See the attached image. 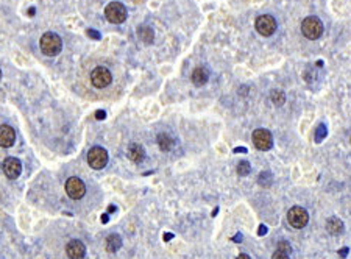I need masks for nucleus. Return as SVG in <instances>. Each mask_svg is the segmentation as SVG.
Masks as SVG:
<instances>
[{
	"label": "nucleus",
	"instance_id": "nucleus-18",
	"mask_svg": "<svg viewBox=\"0 0 351 259\" xmlns=\"http://www.w3.org/2000/svg\"><path fill=\"white\" fill-rule=\"evenodd\" d=\"M158 145H159V149L162 152H170L173 149V145H175V141L169 135L161 133V135H158Z\"/></svg>",
	"mask_w": 351,
	"mask_h": 259
},
{
	"label": "nucleus",
	"instance_id": "nucleus-29",
	"mask_svg": "<svg viewBox=\"0 0 351 259\" xmlns=\"http://www.w3.org/2000/svg\"><path fill=\"white\" fill-rule=\"evenodd\" d=\"M349 141H351V138H349Z\"/></svg>",
	"mask_w": 351,
	"mask_h": 259
},
{
	"label": "nucleus",
	"instance_id": "nucleus-3",
	"mask_svg": "<svg viewBox=\"0 0 351 259\" xmlns=\"http://www.w3.org/2000/svg\"><path fill=\"white\" fill-rule=\"evenodd\" d=\"M105 16L111 24H123L126 21V8L120 2H111L105 8Z\"/></svg>",
	"mask_w": 351,
	"mask_h": 259
},
{
	"label": "nucleus",
	"instance_id": "nucleus-27",
	"mask_svg": "<svg viewBox=\"0 0 351 259\" xmlns=\"http://www.w3.org/2000/svg\"><path fill=\"white\" fill-rule=\"evenodd\" d=\"M97 119H105V113H103V111H99V113H97Z\"/></svg>",
	"mask_w": 351,
	"mask_h": 259
},
{
	"label": "nucleus",
	"instance_id": "nucleus-6",
	"mask_svg": "<svg viewBox=\"0 0 351 259\" xmlns=\"http://www.w3.org/2000/svg\"><path fill=\"white\" fill-rule=\"evenodd\" d=\"M87 162L92 169L96 170H102L105 165L108 164V153L105 149H102V147H94V149H91L89 153H87Z\"/></svg>",
	"mask_w": 351,
	"mask_h": 259
},
{
	"label": "nucleus",
	"instance_id": "nucleus-11",
	"mask_svg": "<svg viewBox=\"0 0 351 259\" xmlns=\"http://www.w3.org/2000/svg\"><path fill=\"white\" fill-rule=\"evenodd\" d=\"M66 254L69 259H83L86 254V247L81 240H70L66 245Z\"/></svg>",
	"mask_w": 351,
	"mask_h": 259
},
{
	"label": "nucleus",
	"instance_id": "nucleus-7",
	"mask_svg": "<svg viewBox=\"0 0 351 259\" xmlns=\"http://www.w3.org/2000/svg\"><path fill=\"white\" fill-rule=\"evenodd\" d=\"M253 144L257 150H270L272 145H273V139H272V135L269 130L266 128H257L253 132Z\"/></svg>",
	"mask_w": 351,
	"mask_h": 259
},
{
	"label": "nucleus",
	"instance_id": "nucleus-9",
	"mask_svg": "<svg viewBox=\"0 0 351 259\" xmlns=\"http://www.w3.org/2000/svg\"><path fill=\"white\" fill-rule=\"evenodd\" d=\"M254 27L257 30V33L262 34V36H272L276 30V21L275 17L270 14H262L256 19Z\"/></svg>",
	"mask_w": 351,
	"mask_h": 259
},
{
	"label": "nucleus",
	"instance_id": "nucleus-20",
	"mask_svg": "<svg viewBox=\"0 0 351 259\" xmlns=\"http://www.w3.org/2000/svg\"><path fill=\"white\" fill-rule=\"evenodd\" d=\"M250 170H251V165H250V162H248V161H241V162L237 164V174L241 175V177L248 175V174H250Z\"/></svg>",
	"mask_w": 351,
	"mask_h": 259
},
{
	"label": "nucleus",
	"instance_id": "nucleus-13",
	"mask_svg": "<svg viewBox=\"0 0 351 259\" xmlns=\"http://www.w3.org/2000/svg\"><path fill=\"white\" fill-rule=\"evenodd\" d=\"M128 158L136 164L142 162V159L145 158L144 147L141 144H131L130 147H128Z\"/></svg>",
	"mask_w": 351,
	"mask_h": 259
},
{
	"label": "nucleus",
	"instance_id": "nucleus-4",
	"mask_svg": "<svg viewBox=\"0 0 351 259\" xmlns=\"http://www.w3.org/2000/svg\"><path fill=\"white\" fill-rule=\"evenodd\" d=\"M91 81H92V84H94L96 88L103 89V88L109 86L111 81H113V73H111V70L108 67L99 66V67H96L94 70H92Z\"/></svg>",
	"mask_w": 351,
	"mask_h": 259
},
{
	"label": "nucleus",
	"instance_id": "nucleus-28",
	"mask_svg": "<svg viewBox=\"0 0 351 259\" xmlns=\"http://www.w3.org/2000/svg\"><path fill=\"white\" fill-rule=\"evenodd\" d=\"M0 80H2V70H0Z\"/></svg>",
	"mask_w": 351,
	"mask_h": 259
},
{
	"label": "nucleus",
	"instance_id": "nucleus-26",
	"mask_svg": "<svg viewBox=\"0 0 351 259\" xmlns=\"http://www.w3.org/2000/svg\"><path fill=\"white\" fill-rule=\"evenodd\" d=\"M237 259H251V257H250L248 254H244V253H242V254H239V256H237Z\"/></svg>",
	"mask_w": 351,
	"mask_h": 259
},
{
	"label": "nucleus",
	"instance_id": "nucleus-14",
	"mask_svg": "<svg viewBox=\"0 0 351 259\" xmlns=\"http://www.w3.org/2000/svg\"><path fill=\"white\" fill-rule=\"evenodd\" d=\"M209 80V72L206 67H197L192 73V83L195 86H203V84H206V81Z\"/></svg>",
	"mask_w": 351,
	"mask_h": 259
},
{
	"label": "nucleus",
	"instance_id": "nucleus-23",
	"mask_svg": "<svg viewBox=\"0 0 351 259\" xmlns=\"http://www.w3.org/2000/svg\"><path fill=\"white\" fill-rule=\"evenodd\" d=\"M272 259H290V257H289L287 253H283V251H280V250H276V251L273 253Z\"/></svg>",
	"mask_w": 351,
	"mask_h": 259
},
{
	"label": "nucleus",
	"instance_id": "nucleus-19",
	"mask_svg": "<svg viewBox=\"0 0 351 259\" xmlns=\"http://www.w3.org/2000/svg\"><path fill=\"white\" fill-rule=\"evenodd\" d=\"M270 99H272V102H273L276 106H281V105H284V102H286V96H284L283 91H273L272 96H270Z\"/></svg>",
	"mask_w": 351,
	"mask_h": 259
},
{
	"label": "nucleus",
	"instance_id": "nucleus-16",
	"mask_svg": "<svg viewBox=\"0 0 351 259\" xmlns=\"http://www.w3.org/2000/svg\"><path fill=\"white\" fill-rule=\"evenodd\" d=\"M138 38L145 42V44H152L153 39H155V33L150 27H147V25H142L138 28Z\"/></svg>",
	"mask_w": 351,
	"mask_h": 259
},
{
	"label": "nucleus",
	"instance_id": "nucleus-22",
	"mask_svg": "<svg viewBox=\"0 0 351 259\" xmlns=\"http://www.w3.org/2000/svg\"><path fill=\"white\" fill-rule=\"evenodd\" d=\"M272 175L269 172H264L259 175V184H264V186H270V183H272Z\"/></svg>",
	"mask_w": 351,
	"mask_h": 259
},
{
	"label": "nucleus",
	"instance_id": "nucleus-1",
	"mask_svg": "<svg viewBox=\"0 0 351 259\" xmlns=\"http://www.w3.org/2000/svg\"><path fill=\"white\" fill-rule=\"evenodd\" d=\"M39 46H41V50L44 55H47V57H57V55H60V52L63 50V41L61 38L57 34V33H44L42 38L39 41Z\"/></svg>",
	"mask_w": 351,
	"mask_h": 259
},
{
	"label": "nucleus",
	"instance_id": "nucleus-21",
	"mask_svg": "<svg viewBox=\"0 0 351 259\" xmlns=\"http://www.w3.org/2000/svg\"><path fill=\"white\" fill-rule=\"evenodd\" d=\"M278 250L283 251V253H287V254L292 253V247L289 245V242H286V240H280V242H278Z\"/></svg>",
	"mask_w": 351,
	"mask_h": 259
},
{
	"label": "nucleus",
	"instance_id": "nucleus-5",
	"mask_svg": "<svg viewBox=\"0 0 351 259\" xmlns=\"http://www.w3.org/2000/svg\"><path fill=\"white\" fill-rule=\"evenodd\" d=\"M287 222L293 228H298V230L304 228L308 225V222H309V214L301 206H293L287 212Z\"/></svg>",
	"mask_w": 351,
	"mask_h": 259
},
{
	"label": "nucleus",
	"instance_id": "nucleus-17",
	"mask_svg": "<svg viewBox=\"0 0 351 259\" xmlns=\"http://www.w3.org/2000/svg\"><path fill=\"white\" fill-rule=\"evenodd\" d=\"M122 247V239L119 234H109L106 237V250L109 253H116Z\"/></svg>",
	"mask_w": 351,
	"mask_h": 259
},
{
	"label": "nucleus",
	"instance_id": "nucleus-2",
	"mask_svg": "<svg viewBox=\"0 0 351 259\" xmlns=\"http://www.w3.org/2000/svg\"><path fill=\"white\" fill-rule=\"evenodd\" d=\"M301 33L306 36L308 39H311V41L319 39L320 36L323 34V24H322V21L319 19V17H316V16L306 17V19L303 21V24H301Z\"/></svg>",
	"mask_w": 351,
	"mask_h": 259
},
{
	"label": "nucleus",
	"instance_id": "nucleus-15",
	"mask_svg": "<svg viewBox=\"0 0 351 259\" xmlns=\"http://www.w3.org/2000/svg\"><path fill=\"white\" fill-rule=\"evenodd\" d=\"M326 230L332 236L342 234V231H343V222L340 219H337V217H331L326 222Z\"/></svg>",
	"mask_w": 351,
	"mask_h": 259
},
{
	"label": "nucleus",
	"instance_id": "nucleus-12",
	"mask_svg": "<svg viewBox=\"0 0 351 259\" xmlns=\"http://www.w3.org/2000/svg\"><path fill=\"white\" fill-rule=\"evenodd\" d=\"M16 141V133L10 125H0V147L10 149Z\"/></svg>",
	"mask_w": 351,
	"mask_h": 259
},
{
	"label": "nucleus",
	"instance_id": "nucleus-10",
	"mask_svg": "<svg viewBox=\"0 0 351 259\" xmlns=\"http://www.w3.org/2000/svg\"><path fill=\"white\" fill-rule=\"evenodd\" d=\"M4 172L10 180H16L22 172V164L17 158H7L4 161Z\"/></svg>",
	"mask_w": 351,
	"mask_h": 259
},
{
	"label": "nucleus",
	"instance_id": "nucleus-24",
	"mask_svg": "<svg viewBox=\"0 0 351 259\" xmlns=\"http://www.w3.org/2000/svg\"><path fill=\"white\" fill-rule=\"evenodd\" d=\"M326 136V128L323 125L319 126V132H317V141H322V138Z\"/></svg>",
	"mask_w": 351,
	"mask_h": 259
},
{
	"label": "nucleus",
	"instance_id": "nucleus-25",
	"mask_svg": "<svg viewBox=\"0 0 351 259\" xmlns=\"http://www.w3.org/2000/svg\"><path fill=\"white\" fill-rule=\"evenodd\" d=\"M87 33L92 36V38H100V34H97L96 31H92V30H87Z\"/></svg>",
	"mask_w": 351,
	"mask_h": 259
},
{
	"label": "nucleus",
	"instance_id": "nucleus-8",
	"mask_svg": "<svg viewBox=\"0 0 351 259\" xmlns=\"http://www.w3.org/2000/svg\"><path fill=\"white\" fill-rule=\"evenodd\" d=\"M66 192L67 195L72 198V200H80L84 197L86 194V186L84 183L77 178V177H70L67 181H66Z\"/></svg>",
	"mask_w": 351,
	"mask_h": 259
}]
</instances>
